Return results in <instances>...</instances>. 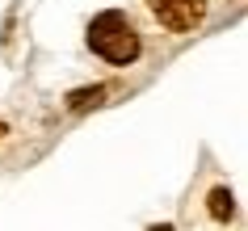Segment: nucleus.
<instances>
[{
    "label": "nucleus",
    "instance_id": "obj_1",
    "mask_svg": "<svg viewBox=\"0 0 248 231\" xmlns=\"http://www.w3.org/2000/svg\"><path fill=\"white\" fill-rule=\"evenodd\" d=\"M89 46H93V55H101L105 63L126 67V63L139 59L143 38H139V26H135L126 13L109 9V13H97L89 21Z\"/></svg>",
    "mask_w": 248,
    "mask_h": 231
},
{
    "label": "nucleus",
    "instance_id": "obj_5",
    "mask_svg": "<svg viewBox=\"0 0 248 231\" xmlns=\"http://www.w3.org/2000/svg\"><path fill=\"white\" fill-rule=\"evenodd\" d=\"M152 231H172V227H169V223H160V227H152Z\"/></svg>",
    "mask_w": 248,
    "mask_h": 231
},
{
    "label": "nucleus",
    "instance_id": "obj_2",
    "mask_svg": "<svg viewBox=\"0 0 248 231\" xmlns=\"http://www.w3.org/2000/svg\"><path fill=\"white\" fill-rule=\"evenodd\" d=\"M152 17L172 34H194L206 21V0H143Z\"/></svg>",
    "mask_w": 248,
    "mask_h": 231
},
{
    "label": "nucleus",
    "instance_id": "obj_4",
    "mask_svg": "<svg viewBox=\"0 0 248 231\" xmlns=\"http://www.w3.org/2000/svg\"><path fill=\"white\" fill-rule=\"evenodd\" d=\"M101 97H105L101 84H97V89H84V92H72V97H67V109H89V105H97Z\"/></svg>",
    "mask_w": 248,
    "mask_h": 231
},
{
    "label": "nucleus",
    "instance_id": "obj_3",
    "mask_svg": "<svg viewBox=\"0 0 248 231\" xmlns=\"http://www.w3.org/2000/svg\"><path fill=\"white\" fill-rule=\"evenodd\" d=\"M206 202H210V218H219V223H227V218L235 215V198H232V189H227V185H215Z\"/></svg>",
    "mask_w": 248,
    "mask_h": 231
},
{
    "label": "nucleus",
    "instance_id": "obj_6",
    "mask_svg": "<svg viewBox=\"0 0 248 231\" xmlns=\"http://www.w3.org/2000/svg\"><path fill=\"white\" fill-rule=\"evenodd\" d=\"M0 139H4V122H0Z\"/></svg>",
    "mask_w": 248,
    "mask_h": 231
}]
</instances>
